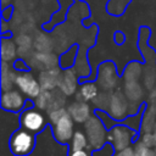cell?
<instances>
[{
  "label": "cell",
  "mask_w": 156,
  "mask_h": 156,
  "mask_svg": "<svg viewBox=\"0 0 156 156\" xmlns=\"http://www.w3.org/2000/svg\"><path fill=\"white\" fill-rule=\"evenodd\" d=\"M20 122H21L22 128H24L32 133L40 132L46 124L45 116L43 115L41 110H39V108L38 110L29 108V110H26L24 112H22Z\"/></svg>",
  "instance_id": "6"
},
{
  "label": "cell",
  "mask_w": 156,
  "mask_h": 156,
  "mask_svg": "<svg viewBox=\"0 0 156 156\" xmlns=\"http://www.w3.org/2000/svg\"><path fill=\"white\" fill-rule=\"evenodd\" d=\"M140 141L149 146V147H155L156 146V139H155V135L152 132L150 133H141V138H140Z\"/></svg>",
  "instance_id": "27"
},
{
  "label": "cell",
  "mask_w": 156,
  "mask_h": 156,
  "mask_svg": "<svg viewBox=\"0 0 156 156\" xmlns=\"http://www.w3.org/2000/svg\"><path fill=\"white\" fill-rule=\"evenodd\" d=\"M51 95H52V90H45L41 89V91L39 93V95L35 98V106L39 110H48L50 100H51Z\"/></svg>",
  "instance_id": "23"
},
{
  "label": "cell",
  "mask_w": 156,
  "mask_h": 156,
  "mask_svg": "<svg viewBox=\"0 0 156 156\" xmlns=\"http://www.w3.org/2000/svg\"><path fill=\"white\" fill-rule=\"evenodd\" d=\"M16 44L18 49H30L32 48V39L27 34H20L16 37Z\"/></svg>",
  "instance_id": "26"
},
{
  "label": "cell",
  "mask_w": 156,
  "mask_h": 156,
  "mask_svg": "<svg viewBox=\"0 0 156 156\" xmlns=\"http://www.w3.org/2000/svg\"><path fill=\"white\" fill-rule=\"evenodd\" d=\"M141 66L138 63V62H130L126 69H124V74H123V78L126 82H132V80H138L139 77L141 76Z\"/></svg>",
  "instance_id": "22"
},
{
  "label": "cell",
  "mask_w": 156,
  "mask_h": 156,
  "mask_svg": "<svg viewBox=\"0 0 156 156\" xmlns=\"http://www.w3.org/2000/svg\"><path fill=\"white\" fill-rule=\"evenodd\" d=\"M99 85L98 83H94V82H88V83H84L80 85L79 90L77 91L76 96H77V100H83V101H93L98 94H99Z\"/></svg>",
  "instance_id": "16"
},
{
  "label": "cell",
  "mask_w": 156,
  "mask_h": 156,
  "mask_svg": "<svg viewBox=\"0 0 156 156\" xmlns=\"http://www.w3.org/2000/svg\"><path fill=\"white\" fill-rule=\"evenodd\" d=\"M16 55H18V49L16 48V43L11 39L2 38L1 40V58L5 62L12 61Z\"/></svg>",
  "instance_id": "17"
},
{
  "label": "cell",
  "mask_w": 156,
  "mask_h": 156,
  "mask_svg": "<svg viewBox=\"0 0 156 156\" xmlns=\"http://www.w3.org/2000/svg\"><path fill=\"white\" fill-rule=\"evenodd\" d=\"M52 124V133L58 143H69L74 134V119L68 113L67 108L62 107L48 113Z\"/></svg>",
  "instance_id": "1"
},
{
  "label": "cell",
  "mask_w": 156,
  "mask_h": 156,
  "mask_svg": "<svg viewBox=\"0 0 156 156\" xmlns=\"http://www.w3.org/2000/svg\"><path fill=\"white\" fill-rule=\"evenodd\" d=\"M17 73L10 67V65L5 61L1 62V89L2 91L11 90L13 85H16Z\"/></svg>",
  "instance_id": "15"
},
{
  "label": "cell",
  "mask_w": 156,
  "mask_h": 156,
  "mask_svg": "<svg viewBox=\"0 0 156 156\" xmlns=\"http://www.w3.org/2000/svg\"><path fill=\"white\" fill-rule=\"evenodd\" d=\"M144 76H145V85H146L147 88H151L152 84L155 83V79H156V73H155V71H154L152 68H147V69H145Z\"/></svg>",
  "instance_id": "28"
},
{
  "label": "cell",
  "mask_w": 156,
  "mask_h": 156,
  "mask_svg": "<svg viewBox=\"0 0 156 156\" xmlns=\"http://www.w3.org/2000/svg\"><path fill=\"white\" fill-rule=\"evenodd\" d=\"M110 98H111V93H107L104 90L98 94V96L93 100V104L95 107H98L100 110H107L108 104H110Z\"/></svg>",
  "instance_id": "24"
},
{
  "label": "cell",
  "mask_w": 156,
  "mask_h": 156,
  "mask_svg": "<svg viewBox=\"0 0 156 156\" xmlns=\"http://www.w3.org/2000/svg\"><path fill=\"white\" fill-rule=\"evenodd\" d=\"M96 83L105 91L112 90L117 85L116 67L112 62H104V63L100 65Z\"/></svg>",
  "instance_id": "8"
},
{
  "label": "cell",
  "mask_w": 156,
  "mask_h": 156,
  "mask_svg": "<svg viewBox=\"0 0 156 156\" xmlns=\"http://www.w3.org/2000/svg\"><path fill=\"white\" fill-rule=\"evenodd\" d=\"M66 94L60 90L58 88L55 90H52V95H51V100H50V104H49V107H48V113L51 112V111H55V110H58V108H62L65 107V104H66Z\"/></svg>",
  "instance_id": "21"
},
{
  "label": "cell",
  "mask_w": 156,
  "mask_h": 156,
  "mask_svg": "<svg viewBox=\"0 0 156 156\" xmlns=\"http://www.w3.org/2000/svg\"><path fill=\"white\" fill-rule=\"evenodd\" d=\"M134 150H135V156H156L155 147H149L144 145L140 140L134 145Z\"/></svg>",
  "instance_id": "25"
},
{
  "label": "cell",
  "mask_w": 156,
  "mask_h": 156,
  "mask_svg": "<svg viewBox=\"0 0 156 156\" xmlns=\"http://www.w3.org/2000/svg\"><path fill=\"white\" fill-rule=\"evenodd\" d=\"M24 106V96L21 90H7L1 95V107L10 112H18Z\"/></svg>",
  "instance_id": "10"
},
{
  "label": "cell",
  "mask_w": 156,
  "mask_h": 156,
  "mask_svg": "<svg viewBox=\"0 0 156 156\" xmlns=\"http://www.w3.org/2000/svg\"><path fill=\"white\" fill-rule=\"evenodd\" d=\"M68 156H91V152L88 149L84 150H76V151H69Z\"/></svg>",
  "instance_id": "31"
},
{
  "label": "cell",
  "mask_w": 156,
  "mask_h": 156,
  "mask_svg": "<svg viewBox=\"0 0 156 156\" xmlns=\"http://www.w3.org/2000/svg\"><path fill=\"white\" fill-rule=\"evenodd\" d=\"M113 156H135V150L132 146H127L122 150H118L115 152Z\"/></svg>",
  "instance_id": "29"
},
{
  "label": "cell",
  "mask_w": 156,
  "mask_h": 156,
  "mask_svg": "<svg viewBox=\"0 0 156 156\" xmlns=\"http://www.w3.org/2000/svg\"><path fill=\"white\" fill-rule=\"evenodd\" d=\"M54 46V43L51 40V38L44 33H40L35 37L34 41H33V48L37 51H41V52H50L51 49Z\"/></svg>",
  "instance_id": "19"
},
{
  "label": "cell",
  "mask_w": 156,
  "mask_h": 156,
  "mask_svg": "<svg viewBox=\"0 0 156 156\" xmlns=\"http://www.w3.org/2000/svg\"><path fill=\"white\" fill-rule=\"evenodd\" d=\"M129 108V100L124 95L123 91H113L111 93L110 104L107 107V113L115 119H122L127 116Z\"/></svg>",
  "instance_id": "7"
},
{
  "label": "cell",
  "mask_w": 156,
  "mask_h": 156,
  "mask_svg": "<svg viewBox=\"0 0 156 156\" xmlns=\"http://www.w3.org/2000/svg\"><path fill=\"white\" fill-rule=\"evenodd\" d=\"M84 129L90 149L99 150L107 141V130L96 116H90L84 122Z\"/></svg>",
  "instance_id": "2"
},
{
  "label": "cell",
  "mask_w": 156,
  "mask_h": 156,
  "mask_svg": "<svg viewBox=\"0 0 156 156\" xmlns=\"http://www.w3.org/2000/svg\"><path fill=\"white\" fill-rule=\"evenodd\" d=\"M154 112H156V88H154L149 95V106Z\"/></svg>",
  "instance_id": "30"
},
{
  "label": "cell",
  "mask_w": 156,
  "mask_h": 156,
  "mask_svg": "<svg viewBox=\"0 0 156 156\" xmlns=\"http://www.w3.org/2000/svg\"><path fill=\"white\" fill-rule=\"evenodd\" d=\"M155 150H156V147H155Z\"/></svg>",
  "instance_id": "33"
},
{
  "label": "cell",
  "mask_w": 156,
  "mask_h": 156,
  "mask_svg": "<svg viewBox=\"0 0 156 156\" xmlns=\"http://www.w3.org/2000/svg\"><path fill=\"white\" fill-rule=\"evenodd\" d=\"M57 63H58V57L51 51L50 52L35 51L28 58V66H30L33 69L39 72L57 67Z\"/></svg>",
  "instance_id": "9"
},
{
  "label": "cell",
  "mask_w": 156,
  "mask_h": 156,
  "mask_svg": "<svg viewBox=\"0 0 156 156\" xmlns=\"http://www.w3.org/2000/svg\"><path fill=\"white\" fill-rule=\"evenodd\" d=\"M16 85L26 96L33 99H35L41 91L39 79H37L34 74L29 71H21L17 73Z\"/></svg>",
  "instance_id": "4"
},
{
  "label": "cell",
  "mask_w": 156,
  "mask_h": 156,
  "mask_svg": "<svg viewBox=\"0 0 156 156\" xmlns=\"http://www.w3.org/2000/svg\"><path fill=\"white\" fill-rule=\"evenodd\" d=\"M9 146H10V150L12 151V154H15L17 156L28 155L29 152H32V150L34 147L33 133L24 128L17 129L11 135Z\"/></svg>",
  "instance_id": "3"
},
{
  "label": "cell",
  "mask_w": 156,
  "mask_h": 156,
  "mask_svg": "<svg viewBox=\"0 0 156 156\" xmlns=\"http://www.w3.org/2000/svg\"><path fill=\"white\" fill-rule=\"evenodd\" d=\"M123 93L129 100V102H133V104H139L144 99V90H143V87L138 83V80L124 82Z\"/></svg>",
  "instance_id": "14"
},
{
  "label": "cell",
  "mask_w": 156,
  "mask_h": 156,
  "mask_svg": "<svg viewBox=\"0 0 156 156\" xmlns=\"http://www.w3.org/2000/svg\"><path fill=\"white\" fill-rule=\"evenodd\" d=\"M67 111L77 123H84L90 117V106L83 100H76L71 102Z\"/></svg>",
  "instance_id": "12"
},
{
  "label": "cell",
  "mask_w": 156,
  "mask_h": 156,
  "mask_svg": "<svg viewBox=\"0 0 156 156\" xmlns=\"http://www.w3.org/2000/svg\"><path fill=\"white\" fill-rule=\"evenodd\" d=\"M134 132L126 126H115L107 132V141L115 147L116 151L130 146Z\"/></svg>",
  "instance_id": "5"
},
{
  "label": "cell",
  "mask_w": 156,
  "mask_h": 156,
  "mask_svg": "<svg viewBox=\"0 0 156 156\" xmlns=\"http://www.w3.org/2000/svg\"><path fill=\"white\" fill-rule=\"evenodd\" d=\"M61 69L58 67H54L46 71H41L39 73V83L41 89L45 90H54L58 88L60 78H61Z\"/></svg>",
  "instance_id": "11"
},
{
  "label": "cell",
  "mask_w": 156,
  "mask_h": 156,
  "mask_svg": "<svg viewBox=\"0 0 156 156\" xmlns=\"http://www.w3.org/2000/svg\"><path fill=\"white\" fill-rule=\"evenodd\" d=\"M155 127H156V112H154L150 107H147L141 118L140 130L141 133H150L154 132Z\"/></svg>",
  "instance_id": "18"
},
{
  "label": "cell",
  "mask_w": 156,
  "mask_h": 156,
  "mask_svg": "<svg viewBox=\"0 0 156 156\" xmlns=\"http://www.w3.org/2000/svg\"><path fill=\"white\" fill-rule=\"evenodd\" d=\"M152 133H154V135H155V139H156V127H155V129H154V132H152ZM155 147H156V146H155Z\"/></svg>",
  "instance_id": "32"
},
{
  "label": "cell",
  "mask_w": 156,
  "mask_h": 156,
  "mask_svg": "<svg viewBox=\"0 0 156 156\" xmlns=\"http://www.w3.org/2000/svg\"><path fill=\"white\" fill-rule=\"evenodd\" d=\"M77 73L73 69H66L62 72L61 78H60V83H58V89L62 90L66 95H73L74 93H77Z\"/></svg>",
  "instance_id": "13"
},
{
  "label": "cell",
  "mask_w": 156,
  "mask_h": 156,
  "mask_svg": "<svg viewBox=\"0 0 156 156\" xmlns=\"http://www.w3.org/2000/svg\"><path fill=\"white\" fill-rule=\"evenodd\" d=\"M88 146H89V143H88L87 134L80 130L74 132V134L69 141V151L84 150V149H88Z\"/></svg>",
  "instance_id": "20"
}]
</instances>
